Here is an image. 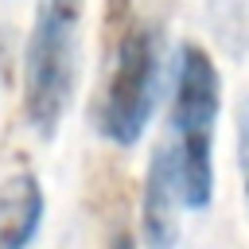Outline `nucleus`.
<instances>
[{
  "label": "nucleus",
  "instance_id": "nucleus-1",
  "mask_svg": "<svg viewBox=\"0 0 249 249\" xmlns=\"http://www.w3.org/2000/svg\"><path fill=\"white\" fill-rule=\"evenodd\" d=\"M101 78L89 97V124L101 140L132 148L160 101L163 78V27L148 16H132L117 35L101 39Z\"/></svg>",
  "mask_w": 249,
  "mask_h": 249
},
{
  "label": "nucleus",
  "instance_id": "nucleus-2",
  "mask_svg": "<svg viewBox=\"0 0 249 249\" xmlns=\"http://www.w3.org/2000/svg\"><path fill=\"white\" fill-rule=\"evenodd\" d=\"M222 109V78L206 47L179 43L171 62L167 152L175 163L179 198L187 210H206L214 198V124Z\"/></svg>",
  "mask_w": 249,
  "mask_h": 249
},
{
  "label": "nucleus",
  "instance_id": "nucleus-3",
  "mask_svg": "<svg viewBox=\"0 0 249 249\" xmlns=\"http://www.w3.org/2000/svg\"><path fill=\"white\" fill-rule=\"evenodd\" d=\"M82 4L86 0H39L31 35L23 47V82H19V105L23 121L39 140H54L74 86H78V62H82Z\"/></svg>",
  "mask_w": 249,
  "mask_h": 249
},
{
  "label": "nucleus",
  "instance_id": "nucleus-4",
  "mask_svg": "<svg viewBox=\"0 0 249 249\" xmlns=\"http://www.w3.org/2000/svg\"><path fill=\"white\" fill-rule=\"evenodd\" d=\"M179 183L167 144L160 140L148 156V175L140 191V241L144 249H175L179 245Z\"/></svg>",
  "mask_w": 249,
  "mask_h": 249
},
{
  "label": "nucleus",
  "instance_id": "nucleus-5",
  "mask_svg": "<svg viewBox=\"0 0 249 249\" xmlns=\"http://www.w3.org/2000/svg\"><path fill=\"white\" fill-rule=\"evenodd\" d=\"M47 195L35 171H12L0 179V249H27L43 226Z\"/></svg>",
  "mask_w": 249,
  "mask_h": 249
},
{
  "label": "nucleus",
  "instance_id": "nucleus-6",
  "mask_svg": "<svg viewBox=\"0 0 249 249\" xmlns=\"http://www.w3.org/2000/svg\"><path fill=\"white\" fill-rule=\"evenodd\" d=\"M237 171H241V195L249 210V89L237 101Z\"/></svg>",
  "mask_w": 249,
  "mask_h": 249
},
{
  "label": "nucleus",
  "instance_id": "nucleus-7",
  "mask_svg": "<svg viewBox=\"0 0 249 249\" xmlns=\"http://www.w3.org/2000/svg\"><path fill=\"white\" fill-rule=\"evenodd\" d=\"M136 16V0H105V23H101V39L117 35L128 19Z\"/></svg>",
  "mask_w": 249,
  "mask_h": 249
},
{
  "label": "nucleus",
  "instance_id": "nucleus-8",
  "mask_svg": "<svg viewBox=\"0 0 249 249\" xmlns=\"http://www.w3.org/2000/svg\"><path fill=\"white\" fill-rule=\"evenodd\" d=\"M105 249H140V233H132L128 226H117Z\"/></svg>",
  "mask_w": 249,
  "mask_h": 249
}]
</instances>
